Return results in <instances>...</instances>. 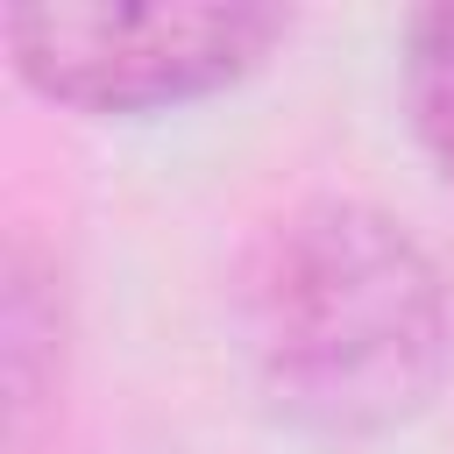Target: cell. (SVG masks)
<instances>
[{
    "label": "cell",
    "instance_id": "3957f363",
    "mask_svg": "<svg viewBox=\"0 0 454 454\" xmlns=\"http://www.w3.org/2000/svg\"><path fill=\"white\" fill-rule=\"evenodd\" d=\"M404 106L426 156L454 177V7H426L404 28Z\"/></svg>",
    "mask_w": 454,
    "mask_h": 454
},
{
    "label": "cell",
    "instance_id": "6da1fadb",
    "mask_svg": "<svg viewBox=\"0 0 454 454\" xmlns=\"http://www.w3.org/2000/svg\"><path fill=\"white\" fill-rule=\"evenodd\" d=\"M241 333L262 397L326 440L419 419L454 355L433 255L362 199H312L262 234L241 284Z\"/></svg>",
    "mask_w": 454,
    "mask_h": 454
},
{
    "label": "cell",
    "instance_id": "7a4b0ae2",
    "mask_svg": "<svg viewBox=\"0 0 454 454\" xmlns=\"http://www.w3.org/2000/svg\"><path fill=\"white\" fill-rule=\"evenodd\" d=\"M14 71L71 114H163L241 85L291 28L277 7H14Z\"/></svg>",
    "mask_w": 454,
    "mask_h": 454
}]
</instances>
